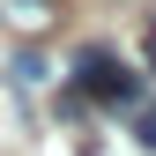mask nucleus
Wrapping results in <instances>:
<instances>
[{
    "label": "nucleus",
    "mask_w": 156,
    "mask_h": 156,
    "mask_svg": "<svg viewBox=\"0 0 156 156\" xmlns=\"http://www.w3.org/2000/svg\"><path fill=\"white\" fill-rule=\"evenodd\" d=\"M74 82H82L89 97H104V104H134V74L119 67L112 45H89L82 60H74Z\"/></svg>",
    "instance_id": "1"
},
{
    "label": "nucleus",
    "mask_w": 156,
    "mask_h": 156,
    "mask_svg": "<svg viewBox=\"0 0 156 156\" xmlns=\"http://www.w3.org/2000/svg\"><path fill=\"white\" fill-rule=\"evenodd\" d=\"M60 15H67V0H0V23L15 37H30V45L60 30Z\"/></svg>",
    "instance_id": "2"
},
{
    "label": "nucleus",
    "mask_w": 156,
    "mask_h": 156,
    "mask_svg": "<svg viewBox=\"0 0 156 156\" xmlns=\"http://www.w3.org/2000/svg\"><path fill=\"white\" fill-rule=\"evenodd\" d=\"M45 74H52V67H45V52H15V60H8V82H15V89H37Z\"/></svg>",
    "instance_id": "3"
},
{
    "label": "nucleus",
    "mask_w": 156,
    "mask_h": 156,
    "mask_svg": "<svg viewBox=\"0 0 156 156\" xmlns=\"http://www.w3.org/2000/svg\"><path fill=\"white\" fill-rule=\"evenodd\" d=\"M134 141H141V156H156V104L141 112V119H134Z\"/></svg>",
    "instance_id": "4"
}]
</instances>
